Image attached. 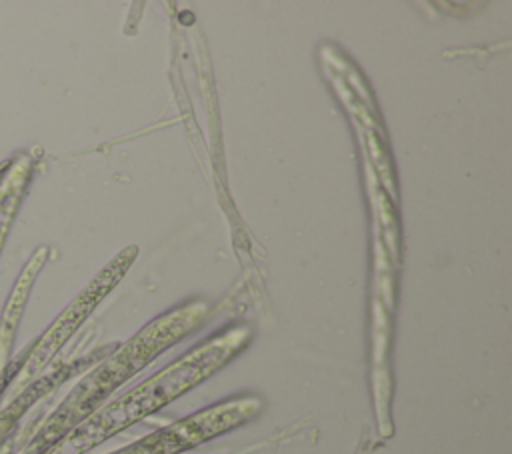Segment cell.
Wrapping results in <instances>:
<instances>
[{
	"label": "cell",
	"instance_id": "cell-1",
	"mask_svg": "<svg viewBox=\"0 0 512 454\" xmlns=\"http://www.w3.org/2000/svg\"><path fill=\"white\" fill-rule=\"evenodd\" d=\"M248 336L250 332L240 326L222 332L182 356L160 374L142 382L126 396L112 402L70 438L68 446L74 450L72 454H78V450H84L104 440L108 434L162 408L194 384L202 382L206 376L226 364V360H230L248 342Z\"/></svg>",
	"mask_w": 512,
	"mask_h": 454
}]
</instances>
